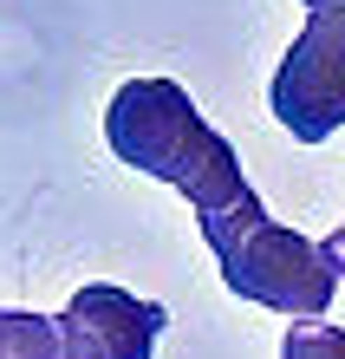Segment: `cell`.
I'll return each instance as SVG.
<instances>
[{"label":"cell","instance_id":"5","mask_svg":"<svg viewBox=\"0 0 345 359\" xmlns=\"http://www.w3.org/2000/svg\"><path fill=\"white\" fill-rule=\"evenodd\" d=\"M0 359H66L59 353V320L0 307Z\"/></svg>","mask_w":345,"mask_h":359},{"label":"cell","instance_id":"8","mask_svg":"<svg viewBox=\"0 0 345 359\" xmlns=\"http://www.w3.org/2000/svg\"><path fill=\"white\" fill-rule=\"evenodd\" d=\"M307 13H345V0H300Z\"/></svg>","mask_w":345,"mask_h":359},{"label":"cell","instance_id":"2","mask_svg":"<svg viewBox=\"0 0 345 359\" xmlns=\"http://www.w3.org/2000/svg\"><path fill=\"white\" fill-rule=\"evenodd\" d=\"M202 242L222 262L228 294H241L254 307H274L287 320H319L339 294V268L326 255V242H307L287 222H274L254 189H241L228 209L202 216Z\"/></svg>","mask_w":345,"mask_h":359},{"label":"cell","instance_id":"6","mask_svg":"<svg viewBox=\"0 0 345 359\" xmlns=\"http://www.w3.org/2000/svg\"><path fill=\"white\" fill-rule=\"evenodd\" d=\"M280 359H345V327L293 320V327H287V340H280Z\"/></svg>","mask_w":345,"mask_h":359},{"label":"cell","instance_id":"7","mask_svg":"<svg viewBox=\"0 0 345 359\" xmlns=\"http://www.w3.org/2000/svg\"><path fill=\"white\" fill-rule=\"evenodd\" d=\"M326 255H332V268L345 274V222H339V229H332V236H326Z\"/></svg>","mask_w":345,"mask_h":359},{"label":"cell","instance_id":"3","mask_svg":"<svg viewBox=\"0 0 345 359\" xmlns=\"http://www.w3.org/2000/svg\"><path fill=\"white\" fill-rule=\"evenodd\" d=\"M267 104L300 144H326L345 124V13H307L267 86Z\"/></svg>","mask_w":345,"mask_h":359},{"label":"cell","instance_id":"4","mask_svg":"<svg viewBox=\"0 0 345 359\" xmlns=\"http://www.w3.org/2000/svg\"><path fill=\"white\" fill-rule=\"evenodd\" d=\"M52 320H59V353L66 359H150L169 313L111 281H85L66 301V313H52Z\"/></svg>","mask_w":345,"mask_h":359},{"label":"cell","instance_id":"1","mask_svg":"<svg viewBox=\"0 0 345 359\" xmlns=\"http://www.w3.org/2000/svg\"><path fill=\"white\" fill-rule=\"evenodd\" d=\"M104 144H111L118 163L183 189L196 203V216H215V209H228L248 189L234 144L196 111V98L176 79H131V86H118L111 111H104Z\"/></svg>","mask_w":345,"mask_h":359}]
</instances>
